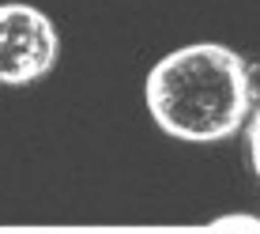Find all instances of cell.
<instances>
[{"label":"cell","mask_w":260,"mask_h":234,"mask_svg":"<svg viewBox=\"0 0 260 234\" xmlns=\"http://www.w3.org/2000/svg\"><path fill=\"white\" fill-rule=\"evenodd\" d=\"M143 98L162 132L189 143H219L245 125L253 106L249 68L219 42H192L147 72Z\"/></svg>","instance_id":"obj_1"},{"label":"cell","mask_w":260,"mask_h":234,"mask_svg":"<svg viewBox=\"0 0 260 234\" xmlns=\"http://www.w3.org/2000/svg\"><path fill=\"white\" fill-rule=\"evenodd\" d=\"M60 53L57 26L34 4H0V83L26 87L49 76Z\"/></svg>","instance_id":"obj_2"},{"label":"cell","mask_w":260,"mask_h":234,"mask_svg":"<svg viewBox=\"0 0 260 234\" xmlns=\"http://www.w3.org/2000/svg\"><path fill=\"white\" fill-rule=\"evenodd\" d=\"M249 159H253V170L260 178V110L249 117Z\"/></svg>","instance_id":"obj_3"}]
</instances>
